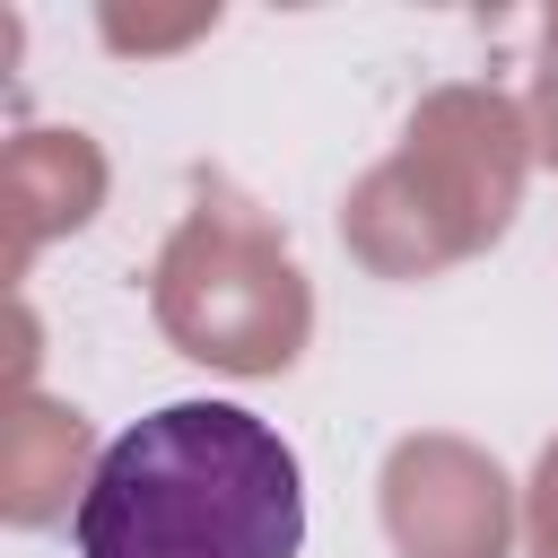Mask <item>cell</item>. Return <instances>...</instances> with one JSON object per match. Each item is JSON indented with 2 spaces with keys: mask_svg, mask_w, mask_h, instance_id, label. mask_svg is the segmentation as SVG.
<instances>
[{
  "mask_svg": "<svg viewBox=\"0 0 558 558\" xmlns=\"http://www.w3.org/2000/svg\"><path fill=\"white\" fill-rule=\"evenodd\" d=\"M78 558H296L305 471L235 401H166L122 427L70 514Z\"/></svg>",
  "mask_w": 558,
  "mask_h": 558,
  "instance_id": "obj_1",
  "label": "cell"
}]
</instances>
